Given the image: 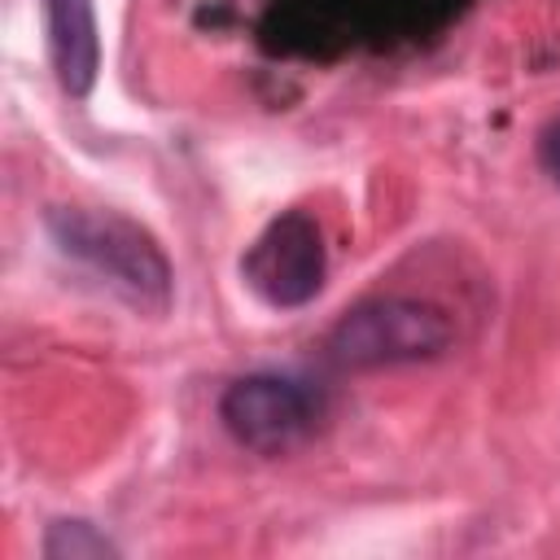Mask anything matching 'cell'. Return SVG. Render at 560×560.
I'll list each match as a JSON object with an SVG mask.
<instances>
[{
	"mask_svg": "<svg viewBox=\"0 0 560 560\" xmlns=\"http://www.w3.org/2000/svg\"><path fill=\"white\" fill-rule=\"evenodd\" d=\"M48 236L66 258L88 267L109 293H118L140 315H166L175 298V271L162 245L136 219L118 210H88V206H52Z\"/></svg>",
	"mask_w": 560,
	"mask_h": 560,
	"instance_id": "obj_1",
	"label": "cell"
},
{
	"mask_svg": "<svg viewBox=\"0 0 560 560\" xmlns=\"http://www.w3.org/2000/svg\"><path fill=\"white\" fill-rule=\"evenodd\" d=\"M455 341V324L442 306L424 298H368L337 315V324L324 332L328 363L346 372H376V368H402L438 359Z\"/></svg>",
	"mask_w": 560,
	"mask_h": 560,
	"instance_id": "obj_2",
	"label": "cell"
},
{
	"mask_svg": "<svg viewBox=\"0 0 560 560\" xmlns=\"http://www.w3.org/2000/svg\"><path fill=\"white\" fill-rule=\"evenodd\" d=\"M319 398L280 372H249L236 376L223 398H219V420L228 429V438L254 455H293L298 446H306L319 429Z\"/></svg>",
	"mask_w": 560,
	"mask_h": 560,
	"instance_id": "obj_3",
	"label": "cell"
},
{
	"mask_svg": "<svg viewBox=\"0 0 560 560\" xmlns=\"http://www.w3.org/2000/svg\"><path fill=\"white\" fill-rule=\"evenodd\" d=\"M324 276H328V245L306 210L276 214L241 258L245 289L271 311L306 306L324 289Z\"/></svg>",
	"mask_w": 560,
	"mask_h": 560,
	"instance_id": "obj_4",
	"label": "cell"
},
{
	"mask_svg": "<svg viewBox=\"0 0 560 560\" xmlns=\"http://www.w3.org/2000/svg\"><path fill=\"white\" fill-rule=\"evenodd\" d=\"M44 31L52 74L66 96L83 101L101 74V31L92 0H44Z\"/></svg>",
	"mask_w": 560,
	"mask_h": 560,
	"instance_id": "obj_5",
	"label": "cell"
},
{
	"mask_svg": "<svg viewBox=\"0 0 560 560\" xmlns=\"http://www.w3.org/2000/svg\"><path fill=\"white\" fill-rule=\"evenodd\" d=\"M39 551L44 560H114L118 542L88 521H52Z\"/></svg>",
	"mask_w": 560,
	"mask_h": 560,
	"instance_id": "obj_6",
	"label": "cell"
},
{
	"mask_svg": "<svg viewBox=\"0 0 560 560\" xmlns=\"http://www.w3.org/2000/svg\"><path fill=\"white\" fill-rule=\"evenodd\" d=\"M538 166H542L547 179L560 188V114L538 131Z\"/></svg>",
	"mask_w": 560,
	"mask_h": 560,
	"instance_id": "obj_7",
	"label": "cell"
}]
</instances>
